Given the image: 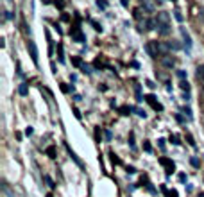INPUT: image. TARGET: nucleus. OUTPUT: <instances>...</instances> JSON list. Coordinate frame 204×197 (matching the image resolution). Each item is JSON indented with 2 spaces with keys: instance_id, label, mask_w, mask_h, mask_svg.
<instances>
[{
  "instance_id": "obj_1",
  "label": "nucleus",
  "mask_w": 204,
  "mask_h": 197,
  "mask_svg": "<svg viewBox=\"0 0 204 197\" xmlns=\"http://www.w3.org/2000/svg\"><path fill=\"white\" fill-rule=\"evenodd\" d=\"M156 27H158V32L166 36L170 32V15L168 13H158V18H156Z\"/></svg>"
},
{
  "instance_id": "obj_2",
  "label": "nucleus",
  "mask_w": 204,
  "mask_h": 197,
  "mask_svg": "<svg viewBox=\"0 0 204 197\" xmlns=\"http://www.w3.org/2000/svg\"><path fill=\"white\" fill-rule=\"evenodd\" d=\"M145 52L150 56V58H158L160 56V50H158V41H149L145 45Z\"/></svg>"
},
{
  "instance_id": "obj_3",
  "label": "nucleus",
  "mask_w": 204,
  "mask_h": 197,
  "mask_svg": "<svg viewBox=\"0 0 204 197\" xmlns=\"http://www.w3.org/2000/svg\"><path fill=\"white\" fill-rule=\"evenodd\" d=\"M160 163L165 167V172H166V176H170L174 170H176V165H174V161L172 159H168V158H160Z\"/></svg>"
},
{
  "instance_id": "obj_4",
  "label": "nucleus",
  "mask_w": 204,
  "mask_h": 197,
  "mask_svg": "<svg viewBox=\"0 0 204 197\" xmlns=\"http://www.w3.org/2000/svg\"><path fill=\"white\" fill-rule=\"evenodd\" d=\"M27 47H29V50H31V58L34 61V65H38V48H36V43H34L32 39H29Z\"/></svg>"
},
{
  "instance_id": "obj_5",
  "label": "nucleus",
  "mask_w": 204,
  "mask_h": 197,
  "mask_svg": "<svg viewBox=\"0 0 204 197\" xmlns=\"http://www.w3.org/2000/svg\"><path fill=\"white\" fill-rule=\"evenodd\" d=\"M145 100H147V102H149V104L156 109V111H163V106L156 100V97H154V95H147V97H145Z\"/></svg>"
},
{
  "instance_id": "obj_6",
  "label": "nucleus",
  "mask_w": 204,
  "mask_h": 197,
  "mask_svg": "<svg viewBox=\"0 0 204 197\" xmlns=\"http://www.w3.org/2000/svg\"><path fill=\"white\" fill-rule=\"evenodd\" d=\"M161 65H163V66H168V68H172V66L176 65V59L172 58V56H168V54H165V56H161Z\"/></svg>"
},
{
  "instance_id": "obj_7",
  "label": "nucleus",
  "mask_w": 204,
  "mask_h": 197,
  "mask_svg": "<svg viewBox=\"0 0 204 197\" xmlns=\"http://www.w3.org/2000/svg\"><path fill=\"white\" fill-rule=\"evenodd\" d=\"M179 31H181V36H183V39H184V45H186V48L190 50V48H192V38H190V34H188V32L184 31L183 27H181Z\"/></svg>"
},
{
  "instance_id": "obj_8",
  "label": "nucleus",
  "mask_w": 204,
  "mask_h": 197,
  "mask_svg": "<svg viewBox=\"0 0 204 197\" xmlns=\"http://www.w3.org/2000/svg\"><path fill=\"white\" fill-rule=\"evenodd\" d=\"M64 147H66V151H68V154H70V156H72V159H74V161H75V163H77V165H79V167H82V161L81 159H79V158L75 156V152H74V151H72V149H70V145H68V143H66V145H64Z\"/></svg>"
},
{
  "instance_id": "obj_9",
  "label": "nucleus",
  "mask_w": 204,
  "mask_h": 197,
  "mask_svg": "<svg viewBox=\"0 0 204 197\" xmlns=\"http://www.w3.org/2000/svg\"><path fill=\"white\" fill-rule=\"evenodd\" d=\"M143 25H145V31H152V29H154V27H156V20H145V23H143Z\"/></svg>"
},
{
  "instance_id": "obj_10",
  "label": "nucleus",
  "mask_w": 204,
  "mask_h": 197,
  "mask_svg": "<svg viewBox=\"0 0 204 197\" xmlns=\"http://www.w3.org/2000/svg\"><path fill=\"white\" fill-rule=\"evenodd\" d=\"M72 38L75 39V41H79V43H82V41H84V36H82L79 31H74V32H72Z\"/></svg>"
},
{
  "instance_id": "obj_11",
  "label": "nucleus",
  "mask_w": 204,
  "mask_h": 197,
  "mask_svg": "<svg viewBox=\"0 0 204 197\" xmlns=\"http://www.w3.org/2000/svg\"><path fill=\"white\" fill-rule=\"evenodd\" d=\"M166 43H168L170 50H179V48H181V45H179L177 41H174V39H172V41H166Z\"/></svg>"
},
{
  "instance_id": "obj_12",
  "label": "nucleus",
  "mask_w": 204,
  "mask_h": 197,
  "mask_svg": "<svg viewBox=\"0 0 204 197\" xmlns=\"http://www.w3.org/2000/svg\"><path fill=\"white\" fill-rule=\"evenodd\" d=\"M18 93H20V95H27V93H29V88H27V84H25V82L18 86Z\"/></svg>"
},
{
  "instance_id": "obj_13",
  "label": "nucleus",
  "mask_w": 204,
  "mask_h": 197,
  "mask_svg": "<svg viewBox=\"0 0 204 197\" xmlns=\"http://www.w3.org/2000/svg\"><path fill=\"white\" fill-rule=\"evenodd\" d=\"M47 154H48V158H52V159H54V158H56V147H52V145H50V147H47Z\"/></svg>"
},
{
  "instance_id": "obj_14",
  "label": "nucleus",
  "mask_w": 204,
  "mask_h": 197,
  "mask_svg": "<svg viewBox=\"0 0 204 197\" xmlns=\"http://www.w3.org/2000/svg\"><path fill=\"white\" fill-rule=\"evenodd\" d=\"M168 142L172 143V145H179L181 142H179V138L176 136V135H170V138H168Z\"/></svg>"
},
{
  "instance_id": "obj_15",
  "label": "nucleus",
  "mask_w": 204,
  "mask_h": 197,
  "mask_svg": "<svg viewBox=\"0 0 204 197\" xmlns=\"http://www.w3.org/2000/svg\"><path fill=\"white\" fill-rule=\"evenodd\" d=\"M190 163H192V167H195V169H199V167H201L199 158H190Z\"/></svg>"
},
{
  "instance_id": "obj_16",
  "label": "nucleus",
  "mask_w": 204,
  "mask_h": 197,
  "mask_svg": "<svg viewBox=\"0 0 204 197\" xmlns=\"http://www.w3.org/2000/svg\"><path fill=\"white\" fill-rule=\"evenodd\" d=\"M179 86H181V90H183V92H190V84H188L184 79L181 81V84H179Z\"/></svg>"
},
{
  "instance_id": "obj_17",
  "label": "nucleus",
  "mask_w": 204,
  "mask_h": 197,
  "mask_svg": "<svg viewBox=\"0 0 204 197\" xmlns=\"http://www.w3.org/2000/svg\"><path fill=\"white\" fill-rule=\"evenodd\" d=\"M109 156H111V161L115 163V165H120L122 161H120V158H117V154H113V152H109Z\"/></svg>"
},
{
  "instance_id": "obj_18",
  "label": "nucleus",
  "mask_w": 204,
  "mask_h": 197,
  "mask_svg": "<svg viewBox=\"0 0 204 197\" xmlns=\"http://www.w3.org/2000/svg\"><path fill=\"white\" fill-rule=\"evenodd\" d=\"M174 16H176L177 22H183V15H181V11H179V9H174Z\"/></svg>"
},
{
  "instance_id": "obj_19",
  "label": "nucleus",
  "mask_w": 204,
  "mask_h": 197,
  "mask_svg": "<svg viewBox=\"0 0 204 197\" xmlns=\"http://www.w3.org/2000/svg\"><path fill=\"white\" fill-rule=\"evenodd\" d=\"M197 77L204 81V66H199V68H197Z\"/></svg>"
},
{
  "instance_id": "obj_20",
  "label": "nucleus",
  "mask_w": 204,
  "mask_h": 197,
  "mask_svg": "<svg viewBox=\"0 0 204 197\" xmlns=\"http://www.w3.org/2000/svg\"><path fill=\"white\" fill-rule=\"evenodd\" d=\"M143 151H145V152H152V147H150L149 142H143Z\"/></svg>"
},
{
  "instance_id": "obj_21",
  "label": "nucleus",
  "mask_w": 204,
  "mask_h": 197,
  "mask_svg": "<svg viewBox=\"0 0 204 197\" xmlns=\"http://www.w3.org/2000/svg\"><path fill=\"white\" fill-rule=\"evenodd\" d=\"M58 52H59V61L64 63V56H63V45H58Z\"/></svg>"
},
{
  "instance_id": "obj_22",
  "label": "nucleus",
  "mask_w": 204,
  "mask_h": 197,
  "mask_svg": "<svg viewBox=\"0 0 204 197\" xmlns=\"http://www.w3.org/2000/svg\"><path fill=\"white\" fill-rule=\"evenodd\" d=\"M45 181L48 183V186H50V188H56V185H54V181H52V177H50V176H45Z\"/></svg>"
},
{
  "instance_id": "obj_23",
  "label": "nucleus",
  "mask_w": 204,
  "mask_h": 197,
  "mask_svg": "<svg viewBox=\"0 0 204 197\" xmlns=\"http://www.w3.org/2000/svg\"><path fill=\"white\" fill-rule=\"evenodd\" d=\"M165 195H168V197H179V194L176 192V190H166V194Z\"/></svg>"
},
{
  "instance_id": "obj_24",
  "label": "nucleus",
  "mask_w": 204,
  "mask_h": 197,
  "mask_svg": "<svg viewBox=\"0 0 204 197\" xmlns=\"http://www.w3.org/2000/svg\"><path fill=\"white\" fill-rule=\"evenodd\" d=\"M134 111H136V115H138V117H142V118L147 117V113H145L143 109H138V108H134Z\"/></svg>"
},
{
  "instance_id": "obj_25",
  "label": "nucleus",
  "mask_w": 204,
  "mask_h": 197,
  "mask_svg": "<svg viewBox=\"0 0 204 197\" xmlns=\"http://www.w3.org/2000/svg\"><path fill=\"white\" fill-rule=\"evenodd\" d=\"M129 111H131V108H127V106H122L120 108V113L122 115H129Z\"/></svg>"
},
{
  "instance_id": "obj_26",
  "label": "nucleus",
  "mask_w": 204,
  "mask_h": 197,
  "mask_svg": "<svg viewBox=\"0 0 204 197\" xmlns=\"http://www.w3.org/2000/svg\"><path fill=\"white\" fill-rule=\"evenodd\" d=\"M81 70L84 72V74H91V68H90L88 65H82V66H81Z\"/></svg>"
},
{
  "instance_id": "obj_27",
  "label": "nucleus",
  "mask_w": 204,
  "mask_h": 197,
  "mask_svg": "<svg viewBox=\"0 0 204 197\" xmlns=\"http://www.w3.org/2000/svg\"><path fill=\"white\" fill-rule=\"evenodd\" d=\"M183 113H184V115H186L188 118H192V109H190V108H183Z\"/></svg>"
},
{
  "instance_id": "obj_28",
  "label": "nucleus",
  "mask_w": 204,
  "mask_h": 197,
  "mask_svg": "<svg viewBox=\"0 0 204 197\" xmlns=\"http://www.w3.org/2000/svg\"><path fill=\"white\" fill-rule=\"evenodd\" d=\"M158 145H160V149H161V151H165V147H166V145H165L163 138H160V140H158Z\"/></svg>"
},
{
  "instance_id": "obj_29",
  "label": "nucleus",
  "mask_w": 204,
  "mask_h": 197,
  "mask_svg": "<svg viewBox=\"0 0 204 197\" xmlns=\"http://www.w3.org/2000/svg\"><path fill=\"white\" fill-rule=\"evenodd\" d=\"M186 140H188V143H190L192 147H195V142H193V138L190 136V135H186Z\"/></svg>"
},
{
  "instance_id": "obj_30",
  "label": "nucleus",
  "mask_w": 204,
  "mask_h": 197,
  "mask_svg": "<svg viewBox=\"0 0 204 197\" xmlns=\"http://www.w3.org/2000/svg\"><path fill=\"white\" fill-rule=\"evenodd\" d=\"M32 133H34V129H32V127H31V125H29V127H27V129H25V135H27V136H31V135H32Z\"/></svg>"
},
{
  "instance_id": "obj_31",
  "label": "nucleus",
  "mask_w": 204,
  "mask_h": 197,
  "mask_svg": "<svg viewBox=\"0 0 204 197\" xmlns=\"http://www.w3.org/2000/svg\"><path fill=\"white\" fill-rule=\"evenodd\" d=\"M125 170H127V174H134V172H136V169H134V167H127Z\"/></svg>"
},
{
  "instance_id": "obj_32",
  "label": "nucleus",
  "mask_w": 204,
  "mask_h": 197,
  "mask_svg": "<svg viewBox=\"0 0 204 197\" xmlns=\"http://www.w3.org/2000/svg\"><path fill=\"white\" fill-rule=\"evenodd\" d=\"M129 145H131V149H134V136H133V135L129 138Z\"/></svg>"
},
{
  "instance_id": "obj_33",
  "label": "nucleus",
  "mask_w": 204,
  "mask_h": 197,
  "mask_svg": "<svg viewBox=\"0 0 204 197\" xmlns=\"http://www.w3.org/2000/svg\"><path fill=\"white\" fill-rule=\"evenodd\" d=\"M95 138H97V142H100V131H99V127L95 129Z\"/></svg>"
},
{
  "instance_id": "obj_34",
  "label": "nucleus",
  "mask_w": 204,
  "mask_h": 197,
  "mask_svg": "<svg viewBox=\"0 0 204 197\" xmlns=\"http://www.w3.org/2000/svg\"><path fill=\"white\" fill-rule=\"evenodd\" d=\"M97 5H99V7H102V9H104V7H106V2H104V0H97Z\"/></svg>"
},
{
  "instance_id": "obj_35",
  "label": "nucleus",
  "mask_w": 204,
  "mask_h": 197,
  "mask_svg": "<svg viewBox=\"0 0 204 197\" xmlns=\"http://www.w3.org/2000/svg\"><path fill=\"white\" fill-rule=\"evenodd\" d=\"M199 20H201V22L204 23V7L201 9V13H199Z\"/></svg>"
},
{
  "instance_id": "obj_36",
  "label": "nucleus",
  "mask_w": 204,
  "mask_h": 197,
  "mask_svg": "<svg viewBox=\"0 0 204 197\" xmlns=\"http://www.w3.org/2000/svg\"><path fill=\"white\" fill-rule=\"evenodd\" d=\"M147 86H149V88H150V90H154V88H156V84H154V82H152V81H147Z\"/></svg>"
},
{
  "instance_id": "obj_37",
  "label": "nucleus",
  "mask_w": 204,
  "mask_h": 197,
  "mask_svg": "<svg viewBox=\"0 0 204 197\" xmlns=\"http://www.w3.org/2000/svg\"><path fill=\"white\" fill-rule=\"evenodd\" d=\"M177 75H179V77H181V79H184V77H186V74H184V70H179V72H177Z\"/></svg>"
},
{
  "instance_id": "obj_38",
  "label": "nucleus",
  "mask_w": 204,
  "mask_h": 197,
  "mask_svg": "<svg viewBox=\"0 0 204 197\" xmlns=\"http://www.w3.org/2000/svg\"><path fill=\"white\" fill-rule=\"evenodd\" d=\"M93 27H95V31H102V27L99 25V23H95V22H93Z\"/></svg>"
},
{
  "instance_id": "obj_39",
  "label": "nucleus",
  "mask_w": 204,
  "mask_h": 197,
  "mask_svg": "<svg viewBox=\"0 0 204 197\" xmlns=\"http://www.w3.org/2000/svg\"><path fill=\"white\" fill-rule=\"evenodd\" d=\"M179 181H181V183H184V181H186V176H184V174H179Z\"/></svg>"
},
{
  "instance_id": "obj_40",
  "label": "nucleus",
  "mask_w": 204,
  "mask_h": 197,
  "mask_svg": "<svg viewBox=\"0 0 204 197\" xmlns=\"http://www.w3.org/2000/svg\"><path fill=\"white\" fill-rule=\"evenodd\" d=\"M74 113H75V118H79V120H81V113H79V109H74Z\"/></svg>"
},
{
  "instance_id": "obj_41",
  "label": "nucleus",
  "mask_w": 204,
  "mask_h": 197,
  "mask_svg": "<svg viewBox=\"0 0 204 197\" xmlns=\"http://www.w3.org/2000/svg\"><path fill=\"white\" fill-rule=\"evenodd\" d=\"M104 135H106V140H111V133H109V131H106Z\"/></svg>"
},
{
  "instance_id": "obj_42",
  "label": "nucleus",
  "mask_w": 204,
  "mask_h": 197,
  "mask_svg": "<svg viewBox=\"0 0 204 197\" xmlns=\"http://www.w3.org/2000/svg\"><path fill=\"white\" fill-rule=\"evenodd\" d=\"M142 2H143V5H147V4H150L152 0H142Z\"/></svg>"
},
{
  "instance_id": "obj_43",
  "label": "nucleus",
  "mask_w": 204,
  "mask_h": 197,
  "mask_svg": "<svg viewBox=\"0 0 204 197\" xmlns=\"http://www.w3.org/2000/svg\"><path fill=\"white\" fill-rule=\"evenodd\" d=\"M199 197H204V194H199Z\"/></svg>"
},
{
  "instance_id": "obj_44",
  "label": "nucleus",
  "mask_w": 204,
  "mask_h": 197,
  "mask_svg": "<svg viewBox=\"0 0 204 197\" xmlns=\"http://www.w3.org/2000/svg\"><path fill=\"white\" fill-rule=\"evenodd\" d=\"M158 2H163V0H158Z\"/></svg>"
},
{
  "instance_id": "obj_45",
  "label": "nucleus",
  "mask_w": 204,
  "mask_h": 197,
  "mask_svg": "<svg viewBox=\"0 0 204 197\" xmlns=\"http://www.w3.org/2000/svg\"><path fill=\"white\" fill-rule=\"evenodd\" d=\"M47 197H52V195H47Z\"/></svg>"
},
{
  "instance_id": "obj_46",
  "label": "nucleus",
  "mask_w": 204,
  "mask_h": 197,
  "mask_svg": "<svg viewBox=\"0 0 204 197\" xmlns=\"http://www.w3.org/2000/svg\"><path fill=\"white\" fill-rule=\"evenodd\" d=\"M172 2H176V0H172Z\"/></svg>"
}]
</instances>
